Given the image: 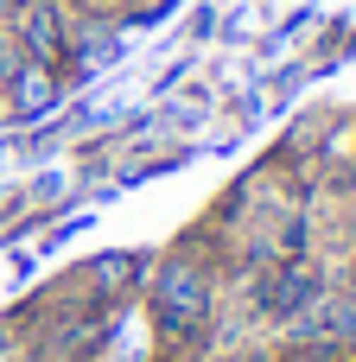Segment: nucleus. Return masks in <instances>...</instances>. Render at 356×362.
Instances as JSON below:
<instances>
[{
    "label": "nucleus",
    "mask_w": 356,
    "mask_h": 362,
    "mask_svg": "<svg viewBox=\"0 0 356 362\" xmlns=\"http://www.w3.org/2000/svg\"><path fill=\"white\" fill-rule=\"evenodd\" d=\"M210 318H217V274H210V261L166 255L159 274H153V331H159V344L166 350H191V344H204Z\"/></svg>",
    "instance_id": "f257e3e1"
},
{
    "label": "nucleus",
    "mask_w": 356,
    "mask_h": 362,
    "mask_svg": "<svg viewBox=\"0 0 356 362\" xmlns=\"http://www.w3.org/2000/svg\"><path fill=\"white\" fill-rule=\"evenodd\" d=\"M318 299H325V280H318V267L299 261V255L274 261V267L261 274V286H255V312H261L268 325H293V318H306V305H318Z\"/></svg>",
    "instance_id": "f03ea898"
},
{
    "label": "nucleus",
    "mask_w": 356,
    "mask_h": 362,
    "mask_svg": "<svg viewBox=\"0 0 356 362\" xmlns=\"http://www.w3.org/2000/svg\"><path fill=\"white\" fill-rule=\"evenodd\" d=\"M13 38L32 64H57L70 51V19H64L57 0H19L13 6Z\"/></svg>",
    "instance_id": "7ed1b4c3"
},
{
    "label": "nucleus",
    "mask_w": 356,
    "mask_h": 362,
    "mask_svg": "<svg viewBox=\"0 0 356 362\" xmlns=\"http://www.w3.org/2000/svg\"><path fill=\"white\" fill-rule=\"evenodd\" d=\"M287 344H331V350H356V299H318L306 305V318H293Z\"/></svg>",
    "instance_id": "20e7f679"
},
{
    "label": "nucleus",
    "mask_w": 356,
    "mask_h": 362,
    "mask_svg": "<svg viewBox=\"0 0 356 362\" xmlns=\"http://www.w3.org/2000/svg\"><path fill=\"white\" fill-rule=\"evenodd\" d=\"M6 89H13V108H19V115H32V108L57 102V83H51V64H32V57L19 64V76H13Z\"/></svg>",
    "instance_id": "39448f33"
},
{
    "label": "nucleus",
    "mask_w": 356,
    "mask_h": 362,
    "mask_svg": "<svg viewBox=\"0 0 356 362\" xmlns=\"http://www.w3.org/2000/svg\"><path fill=\"white\" fill-rule=\"evenodd\" d=\"M274 362H356V350H331V344H287Z\"/></svg>",
    "instance_id": "423d86ee"
},
{
    "label": "nucleus",
    "mask_w": 356,
    "mask_h": 362,
    "mask_svg": "<svg viewBox=\"0 0 356 362\" xmlns=\"http://www.w3.org/2000/svg\"><path fill=\"white\" fill-rule=\"evenodd\" d=\"M127 280H134V255H108V261H96V286L121 293Z\"/></svg>",
    "instance_id": "0eeeda50"
},
{
    "label": "nucleus",
    "mask_w": 356,
    "mask_h": 362,
    "mask_svg": "<svg viewBox=\"0 0 356 362\" xmlns=\"http://www.w3.org/2000/svg\"><path fill=\"white\" fill-rule=\"evenodd\" d=\"M0 362H32V356H25V344H19V337H6V344H0Z\"/></svg>",
    "instance_id": "6e6552de"
},
{
    "label": "nucleus",
    "mask_w": 356,
    "mask_h": 362,
    "mask_svg": "<svg viewBox=\"0 0 356 362\" xmlns=\"http://www.w3.org/2000/svg\"><path fill=\"white\" fill-rule=\"evenodd\" d=\"M229 362H274V356H229Z\"/></svg>",
    "instance_id": "1a4fd4ad"
},
{
    "label": "nucleus",
    "mask_w": 356,
    "mask_h": 362,
    "mask_svg": "<svg viewBox=\"0 0 356 362\" xmlns=\"http://www.w3.org/2000/svg\"><path fill=\"white\" fill-rule=\"evenodd\" d=\"M13 6H19V0H0V13H13Z\"/></svg>",
    "instance_id": "9d476101"
}]
</instances>
